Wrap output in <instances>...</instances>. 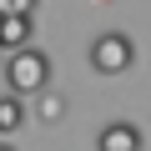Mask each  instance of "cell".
Segmentation results:
<instances>
[{"mask_svg": "<svg viewBox=\"0 0 151 151\" xmlns=\"http://www.w3.org/2000/svg\"><path fill=\"white\" fill-rule=\"evenodd\" d=\"M40 0H0V15H35Z\"/></svg>", "mask_w": 151, "mask_h": 151, "instance_id": "52a82bcc", "label": "cell"}, {"mask_svg": "<svg viewBox=\"0 0 151 151\" xmlns=\"http://www.w3.org/2000/svg\"><path fill=\"white\" fill-rule=\"evenodd\" d=\"M30 35H35L30 15H0V50H20V45H30Z\"/></svg>", "mask_w": 151, "mask_h": 151, "instance_id": "277c9868", "label": "cell"}, {"mask_svg": "<svg viewBox=\"0 0 151 151\" xmlns=\"http://www.w3.org/2000/svg\"><path fill=\"white\" fill-rule=\"evenodd\" d=\"M35 116H40L45 126H55V121L65 116V96L50 91V86H40V91H35Z\"/></svg>", "mask_w": 151, "mask_h": 151, "instance_id": "8992f818", "label": "cell"}, {"mask_svg": "<svg viewBox=\"0 0 151 151\" xmlns=\"http://www.w3.org/2000/svg\"><path fill=\"white\" fill-rule=\"evenodd\" d=\"M0 151H15V146H10V141H0Z\"/></svg>", "mask_w": 151, "mask_h": 151, "instance_id": "ba28073f", "label": "cell"}, {"mask_svg": "<svg viewBox=\"0 0 151 151\" xmlns=\"http://www.w3.org/2000/svg\"><path fill=\"white\" fill-rule=\"evenodd\" d=\"M50 55L45 50H35V45H20V50H10V60H5V86L15 91V96H35L40 86H50Z\"/></svg>", "mask_w": 151, "mask_h": 151, "instance_id": "6da1fadb", "label": "cell"}, {"mask_svg": "<svg viewBox=\"0 0 151 151\" xmlns=\"http://www.w3.org/2000/svg\"><path fill=\"white\" fill-rule=\"evenodd\" d=\"M136 65V40L121 35V30H106L91 40V70L96 76H126Z\"/></svg>", "mask_w": 151, "mask_h": 151, "instance_id": "7a4b0ae2", "label": "cell"}, {"mask_svg": "<svg viewBox=\"0 0 151 151\" xmlns=\"http://www.w3.org/2000/svg\"><path fill=\"white\" fill-rule=\"evenodd\" d=\"M20 126H25V96L5 91V96H0V136H10V131H20Z\"/></svg>", "mask_w": 151, "mask_h": 151, "instance_id": "5b68a950", "label": "cell"}, {"mask_svg": "<svg viewBox=\"0 0 151 151\" xmlns=\"http://www.w3.org/2000/svg\"><path fill=\"white\" fill-rule=\"evenodd\" d=\"M96 151H141V126H136V121H111V126H101Z\"/></svg>", "mask_w": 151, "mask_h": 151, "instance_id": "3957f363", "label": "cell"}]
</instances>
